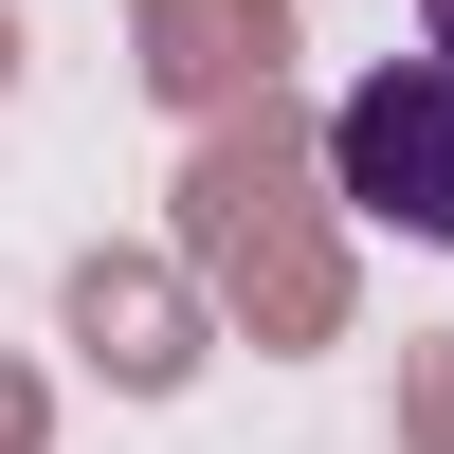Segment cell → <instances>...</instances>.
I'll return each instance as SVG.
<instances>
[{"label":"cell","mask_w":454,"mask_h":454,"mask_svg":"<svg viewBox=\"0 0 454 454\" xmlns=\"http://www.w3.org/2000/svg\"><path fill=\"white\" fill-rule=\"evenodd\" d=\"M327 182H346L382 237H436L454 254V73L436 55H382L346 109H327Z\"/></svg>","instance_id":"cell-1"},{"label":"cell","mask_w":454,"mask_h":454,"mask_svg":"<svg viewBox=\"0 0 454 454\" xmlns=\"http://www.w3.org/2000/svg\"><path fill=\"white\" fill-rule=\"evenodd\" d=\"M419 36H436V73H454V0H419Z\"/></svg>","instance_id":"cell-2"}]
</instances>
